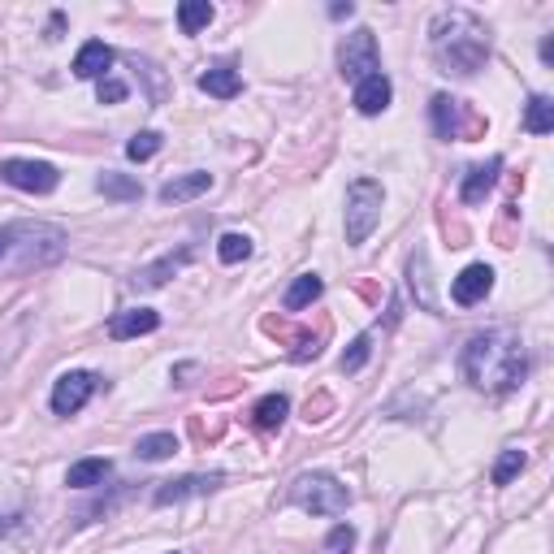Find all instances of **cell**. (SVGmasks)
Masks as SVG:
<instances>
[{
    "instance_id": "cell-1",
    "label": "cell",
    "mask_w": 554,
    "mask_h": 554,
    "mask_svg": "<svg viewBox=\"0 0 554 554\" xmlns=\"http://www.w3.org/2000/svg\"><path fill=\"white\" fill-rule=\"evenodd\" d=\"M459 368H464V377L477 390L503 394V390H516L524 373H529V351L507 329H485V334L468 338L464 355H459Z\"/></svg>"
},
{
    "instance_id": "cell-31",
    "label": "cell",
    "mask_w": 554,
    "mask_h": 554,
    "mask_svg": "<svg viewBox=\"0 0 554 554\" xmlns=\"http://www.w3.org/2000/svg\"><path fill=\"white\" fill-rule=\"evenodd\" d=\"M325 546L329 550H351L355 546V529H351V524H338V529L325 537Z\"/></svg>"
},
{
    "instance_id": "cell-14",
    "label": "cell",
    "mask_w": 554,
    "mask_h": 554,
    "mask_svg": "<svg viewBox=\"0 0 554 554\" xmlns=\"http://www.w3.org/2000/svg\"><path fill=\"white\" fill-rule=\"evenodd\" d=\"M109 65H113V48L104 39H87L74 57V78H109Z\"/></svg>"
},
{
    "instance_id": "cell-15",
    "label": "cell",
    "mask_w": 554,
    "mask_h": 554,
    "mask_svg": "<svg viewBox=\"0 0 554 554\" xmlns=\"http://www.w3.org/2000/svg\"><path fill=\"white\" fill-rule=\"evenodd\" d=\"M213 187V174H182V178H169L161 191H156V200L161 204H187L195 195H204Z\"/></svg>"
},
{
    "instance_id": "cell-28",
    "label": "cell",
    "mask_w": 554,
    "mask_h": 554,
    "mask_svg": "<svg viewBox=\"0 0 554 554\" xmlns=\"http://www.w3.org/2000/svg\"><path fill=\"white\" fill-rule=\"evenodd\" d=\"M161 143L165 139L156 135V130H139V135L126 143V156H130V161H152V156L161 152Z\"/></svg>"
},
{
    "instance_id": "cell-7",
    "label": "cell",
    "mask_w": 554,
    "mask_h": 554,
    "mask_svg": "<svg viewBox=\"0 0 554 554\" xmlns=\"http://www.w3.org/2000/svg\"><path fill=\"white\" fill-rule=\"evenodd\" d=\"M0 182H9V187H18V191H31V195H48V191H57V165H48V161H0Z\"/></svg>"
},
{
    "instance_id": "cell-17",
    "label": "cell",
    "mask_w": 554,
    "mask_h": 554,
    "mask_svg": "<svg viewBox=\"0 0 554 554\" xmlns=\"http://www.w3.org/2000/svg\"><path fill=\"white\" fill-rule=\"evenodd\" d=\"M109 472H113L109 459H78V464L65 472V485H70V490H96V485L109 481Z\"/></svg>"
},
{
    "instance_id": "cell-30",
    "label": "cell",
    "mask_w": 554,
    "mask_h": 554,
    "mask_svg": "<svg viewBox=\"0 0 554 554\" xmlns=\"http://www.w3.org/2000/svg\"><path fill=\"white\" fill-rule=\"evenodd\" d=\"M96 96H100V104H122V100L130 96V87L122 83V78H100Z\"/></svg>"
},
{
    "instance_id": "cell-23",
    "label": "cell",
    "mask_w": 554,
    "mask_h": 554,
    "mask_svg": "<svg viewBox=\"0 0 554 554\" xmlns=\"http://www.w3.org/2000/svg\"><path fill=\"white\" fill-rule=\"evenodd\" d=\"M407 273H412V290H416L420 308L438 312V299H433V290H429V256H425V252H416L412 260H407Z\"/></svg>"
},
{
    "instance_id": "cell-36",
    "label": "cell",
    "mask_w": 554,
    "mask_h": 554,
    "mask_svg": "<svg viewBox=\"0 0 554 554\" xmlns=\"http://www.w3.org/2000/svg\"><path fill=\"white\" fill-rule=\"evenodd\" d=\"M9 524H13V520H9V516H0V533H5V529H9Z\"/></svg>"
},
{
    "instance_id": "cell-32",
    "label": "cell",
    "mask_w": 554,
    "mask_h": 554,
    "mask_svg": "<svg viewBox=\"0 0 554 554\" xmlns=\"http://www.w3.org/2000/svg\"><path fill=\"white\" fill-rule=\"evenodd\" d=\"M325 407H329V399H325V394H321V399H316V403H308V425H312V420H325Z\"/></svg>"
},
{
    "instance_id": "cell-24",
    "label": "cell",
    "mask_w": 554,
    "mask_h": 554,
    "mask_svg": "<svg viewBox=\"0 0 554 554\" xmlns=\"http://www.w3.org/2000/svg\"><path fill=\"white\" fill-rule=\"evenodd\" d=\"M174 451H178V438H174V433H148V438L135 442V455L148 459V464H161V459H169Z\"/></svg>"
},
{
    "instance_id": "cell-2",
    "label": "cell",
    "mask_w": 554,
    "mask_h": 554,
    "mask_svg": "<svg viewBox=\"0 0 554 554\" xmlns=\"http://www.w3.org/2000/svg\"><path fill=\"white\" fill-rule=\"evenodd\" d=\"M429 48L433 61L442 65V74H477L490 61V26L468 9H446L429 26Z\"/></svg>"
},
{
    "instance_id": "cell-27",
    "label": "cell",
    "mask_w": 554,
    "mask_h": 554,
    "mask_svg": "<svg viewBox=\"0 0 554 554\" xmlns=\"http://www.w3.org/2000/svg\"><path fill=\"white\" fill-rule=\"evenodd\" d=\"M217 256H221V265H239V260L252 256V239H247V234H221Z\"/></svg>"
},
{
    "instance_id": "cell-3",
    "label": "cell",
    "mask_w": 554,
    "mask_h": 554,
    "mask_svg": "<svg viewBox=\"0 0 554 554\" xmlns=\"http://www.w3.org/2000/svg\"><path fill=\"white\" fill-rule=\"evenodd\" d=\"M290 503L308 516H342L351 507V490L338 477H325V472H303L290 485Z\"/></svg>"
},
{
    "instance_id": "cell-6",
    "label": "cell",
    "mask_w": 554,
    "mask_h": 554,
    "mask_svg": "<svg viewBox=\"0 0 554 554\" xmlns=\"http://www.w3.org/2000/svg\"><path fill=\"white\" fill-rule=\"evenodd\" d=\"M338 74L347 78V83H360V78L377 74V35L360 26V31H351L342 39L338 48Z\"/></svg>"
},
{
    "instance_id": "cell-20",
    "label": "cell",
    "mask_w": 554,
    "mask_h": 554,
    "mask_svg": "<svg viewBox=\"0 0 554 554\" xmlns=\"http://www.w3.org/2000/svg\"><path fill=\"white\" fill-rule=\"evenodd\" d=\"M191 260V247H182L178 256H165L161 265H148V269H139V277H135V286H165L169 277H174L182 265Z\"/></svg>"
},
{
    "instance_id": "cell-34",
    "label": "cell",
    "mask_w": 554,
    "mask_h": 554,
    "mask_svg": "<svg viewBox=\"0 0 554 554\" xmlns=\"http://www.w3.org/2000/svg\"><path fill=\"white\" fill-rule=\"evenodd\" d=\"M329 13H334V18H351V13H355V5H351V0H347V5H334V9H329Z\"/></svg>"
},
{
    "instance_id": "cell-22",
    "label": "cell",
    "mask_w": 554,
    "mask_h": 554,
    "mask_svg": "<svg viewBox=\"0 0 554 554\" xmlns=\"http://www.w3.org/2000/svg\"><path fill=\"white\" fill-rule=\"evenodd\" d=\"M96 191L109 195V200H117V204H130V200H139V195H143L139 182L126 178V174H100L96 178Z\"/></svg>"
},
{
    "instance_id": "cell-9",
    "label": "cell",
    "mask_w": 554,
    "mask_h": 554,
    "mask_svg": "<svg viewBox=\"0 0 554 554\" xmlns=\"http://www.w3.org/2000/svg\"><path fill=\"white\" fill-rule=\"evenodd\" d=\"M490 290H494V269L490 265H468L451 282V299L459 303V308H472V303H481Z\"/></svg>"
},
{
    "instance_id": "cell-25",
    "label": "cell",
    "mask_w": 554,
    "mask_h": 554,
    "mask_svg": "<svg viewBox=\"0 0 554 554\" xmlns=\"http://www.w3.org/2000/svg\"><path fill=\"white\" fill-rule=\"evenodd\" d=\"M524 126H529L533 135H550V130H554V100L550 96H533L529 109H524Z\"/></svg>"
},
{
    "instance_id": "cell-35",
    "label": "cell",
    "mask_w": 554,
    "mask_h": 554,
    "mask_svg": "<svg viewBox=\"0 0 554 554\" xmlns=\"http://www.w3.org/2000/svg\"><path fill=\"white\" fill-rule=\"evenodd\" d=\"M5 252H9V230H0V260H5Z\"/></svg>"
},
{
    "instance_id": "cell-13",
    "label": "cell",
    "mask_w": 554,
    "mask_h": 554,
    "mask_svg": "<svg viewBox=\"0 0 554 554\" xmlns=\"http://www.w3.org/2000/svg\"><path fill=\"white\" fill-rule=\"evenodd\" d=\"M221 485V477H182V481H161V490L152 494L156 507H169V503H182V498H195V494H213Z\"/></svg>"
},
{
    "instance_id": "cell-33",
    "label": "cell",
    "mask_w": 554,
    "mask_h": 554,
    "mask_svg": "<svg viewBox=\"0 0 554 554\" xmlns=\"http://www.w3.org/2000/svg\"><path fill=\"white\" fill-rule=\"evenodd\" d=\"M542 61L554 65V39H542Z\"/></svg>"
},
{
    "instance_id": "cell-10",
    "label": "cell",
    "mask_w": 554,
    "mask_h": 554,
    "mask_svg": "<svg viewBox=\"0 0 554 554\" xmlns=\"http://www.w3.org/2000/svg\"><path fill=\"white\" fill-rule=\"evenodd\" d=\"M390 96H394L390 78L377 70V74H368V78H360V83H355L351 104H355V109H360L364 117H377V113H386V109H390Z\"/></svg>"
},
{
    "instance_id": "cell-26",
    "label": "cell",
    "mask_w": 554,
    "mask_h": 554,
    "mask_svg": "<svg viewBox=\"0 0 554 554\" xmlns=\"http://www.w3.org/2000/svg\"><path fill=\"white\" fill-rule=\"evenodd\" d=\"M524 468H529V455H524V451H503V455H498V464H494L490 477H494V485H511Z\"/></svg>"
},
{
    "instance_id": "cell-21",
    "label": "cell",
    "mask_w": 554,
    "mask_h": 554,
    "mask_svg": "<svg viewBox=\"0 0 554 554\" xmlns=\"http://www.w3.org/2000/svg\"><path fill=\"white\" fill-rule=\"evenodd\" d=\"M213 5L208 0H182L178 5V26H182V35H200L208 22H213Z\"/></svg>"
},
{
    "instance_id": "cell-29",
    "label": "cell",
    "mask_w": 554,
    "mask_h": 554,
    "mask_svg": "<svg viewBox=\"0 0 554 554\" xmlns=\"http://www.w3.org/2000/svg\"><path fill=\"white\" fill-rule=\"evenodd\" d=\"M368 355H373V338L360 334L347 351H342V373H360V368L368 364Z\"/></svg>"
},
{
    "instance_id": "cell-11",
    "label": "cell",
    "mask_w": 554,
    "mask_h": 554,
    "mask_svg": "<svg viewBox=\"0 0 554 554\" xmlns=\"http://www.w3.org/2000/svg\"><path fill=\"white\" fill-rule=\"evenodd\" d=\"M152 329H161V316H156L152 308H126V312H117L109 321V338L113 342H130L139 334H152Z\"/></svg>"
},
{
    "instance_id": "cell-18",
    "label": "cell",
    "mask_w": 554,
    "mask_h": 554,
    "mask_svg": "<svg viewBox=\"0 0 554 554\" xmlns=\"http://www.w3.org/2000/svg\"><path fill=\"white\" fill-rule=\"evenodd\" d=\"M321 290H325V282L316 273H299L295 282H290V290L282 295V308L286 312H303V308H312V299H321Z\"/></svg>"
},
{
    "instance_id": "cell-19",
    "label": "cell",
    "mask_w": 554,
    "mask_h": 554,
    "mask_svg": "<svg viewBox=\"0 0 554 554\" xmlns=\"http://www.w3.org/2000/svg\"><path fill=\"white\" fill-rule=\"evenodd\" d=\"M286 412H290L286 394H265V399L252 407V420H256V429H282L286 425Z\"/></svg>"
},
{
    "instance_id": "cell-5",
    "label": "cell",
    "mask_w": 554,
    "mask_h": 554,
    "mask_svg": "<svg viewBox=\"0 0 554 554\" xmlns=\"http://www.w3.org/2000/svg\"><path fill=\"white\" fill-rule=\"evenodd\" d=\"M429 113H433V130H438V139H477V135H485V117L472 109V104H464V100H455V96H433V104H429Z\"/></svg>"
},
{
    "instance_id": "cell-8",
    "label": "cell",
    "mask_w": 554,
    "mask_h": 554,
    "mask_svg": "<svg viewBox=\"0 0 554 554\" xmlns=\"http://www.w3.org/2000/svg\"><path fill=\"white\" fill-rule=\"evenodd\" d=\"M100 390V377L96 373H65V377H57V386H52V412L57 416H74V412H83L87 407V399Z\"/></svg>"
},
{
    "instance_id": "cell-4",
    "label": "cell",
    "mask_w": 554,
    "mask_h": 554,
    "mask_svg": "<svg viewBox=\"0 0 554 554\" xmlns=\"http://www.w3.org/2000/svg\"><path fill=\"white\" fill-rule=\"evenodd\" d=\"M381 208H386V191L377 178H355L347 187V243L360 247L368 234L381 226Z\"/></svg>"
},
{
    "instance_id": "cell-12",
    "label": "cell",
    "mask_w": 554,
    "mask_h": 554,
    "mask_svg": "<svg viewBox=\"0 0 554 554\" xmlns=\"http://www.w3.org/2000/svg\"><path fill=\"white\" fill-rule=\"evenodd\" d=\"M498 174H503V156H494V161H485V165H477V169H468V178H464V191H459V200H464L468 208L485 204V195L494 191Z\"/></svg>"
},
{
    "instance_id": "cell-16",
    "label": "cell",
    "mask_w": 554,
    "mask_h": 554,
    "mask_svg": "<svg viewBox=\"0 0 554 554\" xmlns=\"http://www.w3.org/2000/svg\"><path fill=\"white\" fill-rule=\"evenodd\" d=\"M200 91L204 96H217V100H234L243 91V78L234 65H213V70L200 74Z\"/></svg>"
}]
</instances>
